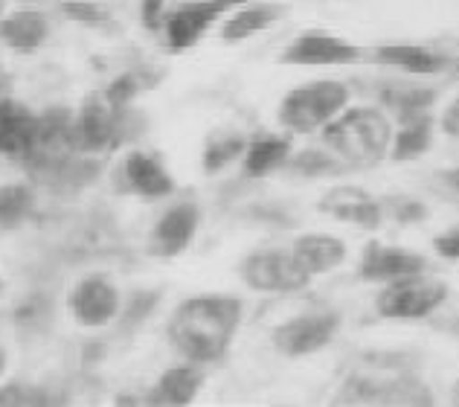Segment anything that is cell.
<instances>
[{"instance_id": "1", "label": "cell", "mask_w": 459, "mask_h": 407, "mask_svg": "<svg viewBox=\"0 0 459 407\" xmlns=\"http://www.w3.org/2000/svg\"><path fill=\"white\" fill-rule=\"evenodd\" d=\"M245 303L230 294H198L180 303L169 317L166 334L192 364L210 367L224 361L241 326Z\"/></svg>"}, {"instance_id": "2", "label": "cell", "mask_w": 459, "mask_h": 407, "mask_svg": "<svg viewBox=\"0 0 459 407\" xmlns=\"http://www.w3.org/2000/svg\"><path fill=\"white\" fill-rule=\"evenodd\" d=\"M393 137V119L381 108H349L323 128L325 146L343 160V166L355 169L381 163L390 154Z\"/></svg>"}, {"instance_id": "3", "label": "cell", "mask_w": 459, "mask_h": 407, "mask_svg": "<svg viewBox=\"0 0 459 407\" xmlns=\"http://www.w3.org/2000/svg\"><path fill=\"white\" fill-rule=\"evenodd\" d=\"M349 88L343 82H311V85L294 88L280 102V123L288 131L308 134V131H323L332 119L346 111Z\"/></svg>"}, {"instance_id": "4", "label": "cell", "mask_w": 459, "mask_h": 407, "mask_svg": "<svg viewBox=\"0 0 459 407\" xmlns=\"http://www.w3.org/2000/svg\"><path fill=\"white\" fill-rule=\"evenodd\" d=\"M445 297H448V285L421 271L395 282H386L376 297V308L381 317L390 320H421L430 317L445 303Z\"/></svg>"}, {"instance_id": "5", "label": "cell", "mask_w": 459, "mask_h": 407, "mask_svg": "<svg viewBox=\"0 0 459 407\" xmlns=\"http://www.w3.org/2000/svg\"><path fill=\"white\" fill-rule=\"evenodd\" d=\"M241 280L247 289L262 294H297L311 282V273L299 265L294 250H256L241 259L238 265Z\"/></svg>"}, {"instance_id": "6", "label": "cell", "mask_w": 459, "mask_h": 407, "mask_svg": "<svg viewBox=\"0 0 459 407\" xmlns=\"http://www.w3.org/2000/svg\"><path fill=\"white\" fill-rule=\"evenodd\" d=\"M241 4H245V0H192V4L178 6L175 12H169L163 21L169 47H172L175 53L195 47L215 23L224 21L230 12Z\"/></svg>"}, {"instance_id": "7", "label": "cell", "mask_w": 459, "mask_h": 407, "mask_svg": "<svg viewBox=\"0 0 459 407\" xmlns=\"http://www.w3.org/2000/svg\"><path fill=\"white\" fill-rule=\"evenodd\" d=\"M67 308L79 326L102 329L119 315L123 297H119V289L108 277H102V273H91V277H82L74 289H70Z\"/></svg>"}, {"instance_id": "8", "label": "cell", "mask_w": 459, "mask_h": 407, "mask_svg": "<svg viewBox=\"0 0 459 407\" xmlns=\"http://www.w3.org/2000/svg\"><path fill=\"white\" fill-rule=\"evenodd\" d=\"M433 396L413 376H393L390 381H376L355 376L341 387L337 404H430Z\"/></svg>"}, {"instance_id": "9", "label": "cell", "mask_w": 459, "mask_h": 407, "mask_svg": "<svg viewBox=\"0 0 459 407\" xmlns=\"http://www.w3.org/2000/svg\"><path fill=\"white\" fill-rule=\"evenodd\" d=\"M337 326H341V317L334 311H311V315H299L285 320L282 326H276L271 341L282 355L303 358L329 346Z\"/></svg>"}, {"instance_id": "10", "label": "cell", "mask_w": 459, "mask_h": 407, "mask_svg": "<svg viewBox=\"0 0 459 407\" xmlns=\"http://www.w3.org/2000/svg\"><path fill=\"white\" fill-rule=\"evenodd\" d=\"M201 224V210L198 204L180 201L172 204L160 219L154 221L152 236H149V254L160 259H175L192 245V238L198 233Z\"/></svg>"}, {"instance_id": "11", "label": "cell", "mask_w": 459, "mask_h": 407, "mask_svg": "<svg viewBox=\"0 0 459 407\" xmlns=\"http://www.w3.org/2000/svg\"><path fill=\"white\" fill-rule=\"evenodd\" d=\"M119 189L137 198H169L175 193V178L166 169L160 158L146 152H131L119 163Z\"/></svg>"}, {"instance_id": "12", "label": "cell", "mask_w": 459, "mask_h": 407, "mask_svg": "<svg viewBox=\"0 0 459 407\" xmlns=\"http://www.w3.org/2000/svg\"><path fill=\"white\" fill-rule=\"evenodd\" d=\"M360 56H364V50L346 39H337V35H325V32H306L285 47L282 62L325 67V65H352Z\"/></svg>"}, {"instance_id": "13", "label": "cell", "mask_w": 459, "mask_h": 407, "mask_svg": "<svg viewBox=\"0 0 459 407\" xmlns=\"http://www.w3.org/2000/svg\"><path fill=\"white\" fill-rule=\"evenodd\" d=\"M117 111L108 97H91L70 123V143L79 152H102L117 137Z\"/></svg>"}, {"instance_id": "14", "label": "cell", "mask_w": 459, "mask_h": 407, "mask_svg": "<svg viewBox=\"0 0 459 407\" xmlns=\"http://www.w3.org/2000/svg\"><path fill=\"white\" fill-rule=\"evenodd\" d=\"M320 210L337 221L358 224V227H364V230H376L384 221V204L378 198H372L367 189L352 186V184L329 189L320 201Z\"/></svg>"}, {"instance_id": "15", "label": "cell", "mask_w": 459, "mask_h": 407, "mask_svg": "<svg viewBox=\"0 0 459 407\" xmlns=\"http://www.w3.org/2000/svg\"><path fill=\"white\" fill-rule=\"evenodd\" d=\"M425 268H428L425 256L402 247H384L378 242H372L364 250V259H360V277L367 282H381V285L410 277V273H421Z\"/></svg>"}, {"instance_id": "16", "label": "cell", "mask_w": 459, "mask_h": 407, "mask_svg": "<svg viewBox=\"0 0 459 407\" xmlns=\"http://www.w3.org/2000/svg\"><path fill=\"white\" fill-rule=\"evenodd\" d=\"M204 367L201 364H178V367H169L166 373L157 378V385L149 390V396L143 399L146 404H172V407H184L192 404L195 396L204 387Z\"/></svg>"}, {"instance_id": "17", "label": "cell", "mask_w": 459, "mask_h": 407, "mask_svg": "<svg viewBox=\"0 0 459 407\" xmlns=\"http://www.w3.org/2000/svg\"><path fill=\"white\" fill-rule=\"evenodd\" d=\"M50 35V21L39 9H18L0 18V41L15 53H35Z\"/></svg>"}, {"instance_id": "18", "label": "cell", "mask_w": 459, "mask_h": 407, "mask_svg": "<svg viewBox=\"0 0 459 407\" xmlns=\"http://www.w3.org/2000/svg\"><path fill=\"white\" fill-rule=\"evenodd\" d=\"M39 143V119L27 108L0 100V154H27Z\"/></svg>"}, {"instance_id": "19", "label": "cell", "mask_w": 459, "mask_h": 407, "mask_svg": "<svg viewBox=\"0 0 459 407\" xmlns=\"http://www.w3.org/2000/svg\"><path fill=\"white\" fill-rule=\"evenodd\" d=\"M285 15L282 4H250V6H236L221 23V39L227 44H238L247 41L253 35L264 32L273 27L276 21Z\"/></svg>"}, {"instance_id": "20", "label": "cell", "mask_w": 459, "mask_h": 407, "mask_svg": "<svg viewBox=\"0 0 459 407\" xmlns=\"http://www.w3.org/2000/svg\"><path fill=\"white\" fill-rule=\"evenodd\" d=\"M291 250L299 259V265H303L311 277H317V273H325V271H334L346 259V242H341V238L329 236V233L299 236Z\"/></svg>"}, {"instance_id": "21", "label": "cell", "mask_w": 459, "mask_h": 407, "mask_svg": "<svg viewBox=\"0 0 459 407\" xmlns=\"http://www.w3.org/2000/svg\"><path fill=\"white\" fill-rule=\"evenodd\" d=\"M376 58L386 67H395L410 76H437L445 70V58L428 47L413 44H384L376 50Z\"/></svg>"}, {"instance_id": "22", "label": "cell", "mask_w": 459, "mask_h": 407, "mask_svg": "<svg viewBox=\"0 0 459 407\" xmlns=\"http://www.w3.org/2000/svg\"><path fill=\"white\" fill-rule=\"evenodd\" d=\"M291 160V140L288 137H256L245 149V175L247 178H264Z\"/></svg>"}, {"instance_id": "23", "label": "cell", "mask_w": 459, "mask_h": 407, "mask_svg": "<svg viewBox=\"0 0 459 407\" xmlns=\"http://www.w3.org/2000/svg\"><path fill=\"white\" fill-rule=\"evenodd\" d=\"M433 143V117L428 114H416V117H407L402 131H395L393 137V146H390V158L393 160H416L421 158Z\"/></svg>"}, {"instance_id": "24", "label": "cell", "mask_w": 459, "mask_h": 407, "mask_svg": "<svg viewBox=\"0 0 459 407\" xmlns=\"http://www.w3.org/2000/svg\"><path fill=\"white\" fill-rule=\"evenodd\" d=\"M35 210V193L27 184H0V230H18Z\"/></svg>"}, {"instance_id": "25", "label": "cell", "mask_w": 459, "mask_h": 407, "mask_svg": "<svg viewBox=\"0 0 459 407\" xmlns=\"http://www.w3.org/2000/svg\"><path fill=\"white\" fill-rule=\"evenodd\" d=\"M245 149H247V140L241 134H212L207 140V149H204V172L215 175L227 169L230 163L245 158Z\"/></svg>"}, {"instance_id": "26", "label": "cell", "mask_w": 459, "mask_h": 407, "mask_svg": "<svg viewBox=\"0 0 459 407\" xmlns=\"http://www.w3.org/2000/svg\"><path fill=\"white\" fill-rule=\"evenodd\" d=\"M384 100L393 111L402 114V119H407V117H416V114H428L430 102L437 100V93L425 91V88H393V91L384 93Z\"/></svg>"}, {"instance_id": "27", "label": "cell", "mask_w": 459, "mask_h": 407, "mask_svg": "<svg viewBox=\"0 0 459 407\" xmlns=\"http://www.w3.org/2000/svg\"><path fill=\"white\" fill-rule=\"evenodd\" d=\"M285 166H291V169L297 175H303V178H320V175H334V172H341L346 169L343 160L337 158V154H325V152H303V154H297V158H291Z\"/></svg>"}, {"instance_id": "28", "label": "cell", "mask_w": 459, "mask_h": 407, "mask_svg": "<svg viewBox=\"0 0 459 407\" xmlns=\"http://www.w3.org/2000/svg\"><path fill=\"white\" fill-rule=\"evenodd\" d=\"M384 204V219H393V221H402V224H413L425 219V207L416 201V198H404V195H395L390 201H381Z\"/></svg>"}, {"instance_id": "29", "label": "cell", "mask_w": 459, "mask_h": 407, "mask_svg": "<svg viewBox=\"0 0 459 407\" xmlns=\"http://www.w3.org/2000/svg\"><path fill=\"white\" fill-rule=\"evenodd\" d=\"M50 399L41 396L39 387H27L18 385V381H9V385H0V407H23V404H47Z\"/></svg>"}, {"instance_id": "30", "label": "cell", "mask_w": 459, "mask_h": 407, "mask_svg": "<svg viewBox=\"0 0 459 407\" xmlns=\"http://www.w3.org/2000/svg\"><path fill=\"white\" fill-rule=\"evenodd\" d=\"M62 12L70 21H79V23H102V21L111 18L108 15V9L88 4V0H70V4L62 6Z\"/></svg>"}, {"instance_id": "31", "label": "cell", "mask_w": 459, "mask_h": 407, "mask_svg": "<svg viewBox=\"0 0 459 407\" xmlns=\"http://www.w3.org/2000/svg\"><path fill=\"white\" fill-rule=\"evenodd\" d=\"M140 18L149 30H160L166 21V0H140Z\"/></svg>"}, {"instance_id": "32", "label": "cell", "mask_w": 459, "mask_h": 407, "mask_svg": "<svg viewBox=\"0 0 459 407\" xmlns=\"http://www.w3.org/2000/svg\"><path fill=\"white\" fill-rule=\"evenodd\" d=\"M437 250L445 259H459V227H451L437 238Z\"/></svg>"}, {"instance_id": "33", "label": "cell", "mask_w": 459, "mask_h": 407, "mask_svg": "<svg viewBox=\"0 0 459 407\" xmlns=\"http://www.w3.org/2000/svg\"><path fill=\"white\" fill-rule=\"evenodd\" d=\"M439 126H442V131L448 137H454V140H459V97L445 108V114H442V119H439Z\"/></svg>"}, {"instance_id": "34", "label": "cell", "mask_w": 459, "mask_h": 407, "mask_svg": "<svg viewBox=\"0 0 459 407\" xmlns=\"http://www.w3.org/2000/svg\"><path fill=\"white\" fill-rule=\"evenodd\" d=\"M442 181L448 184V186L454 189V193H459V166H454V169L445 172V175H442Z\"/></svg>"}, {"instance_id": "35", "label": "cell", "mask_w": 459, "mask_h": 407, "mask_svg": "<svg viewBox=\"0 0 459 407\" xmlns=\"http://www.w3.org/2000/svg\"><path fill=\"white\" fill-rule=\"evenodd\" d=\"M445 329H448L454 338H459V317H451L448 323H445Z\"/></svg>"}, {"instance_id": "36", "label": "cell", "mask_w": 459, "mask_h": 407, "mask_svg": "<svg viewBox=\"0 0 459 407\" xmlns=\"http://www.w3.org/2000/svg\"><path fill=\"white\" fill-rule=\"evenodd\" d=\"M6 364H9V355H6L4 346H0V378H4V373H6Z\"/></svg>"}, {"instance_id": "37", "label": "cell", "mask_w": 459, "mask_h": 407, "mask_svg": "<svg viewBox=\"0 0 459 407\" xmlns=\"http://www.w3.org/2000/svg\"><path fill=\"white\" fill-rule=\"evenodd\" d=\"M454 402L459 404V378H456V385H454Z\"/></svg>"}, {"instance_id": "38", "label": "cell", "mask_w": 459, "mask_h": 407, "mask_svg": "<svg viewBox=\"0 0 459 407\" xmlns=\"http://www.w3.org/2000/svg\"><path fill=\"white\" fill-rule=\"evenodd\" d=\"M6 4H9V0H0V18L6 15Z\"/></svg>"}, {"instance_id": "39", "label": "cell", "mask_w": 459, "mask_h": 407, "mask_svg": "<svg viewBox=\"0 0 459 407\" xmlns=\"http://www.w3.org/2000/svg\"><path fill=\"white\" fill-rule=\"evenodd\" d=\"M4 291H6V282H4V273H0V297H4Z\"/></svg>"}, {"instance_id": "40", "label": "cell", "mask_w": 459, "mask_h": 407, "mask_svg": "<svg viewBox=\"0 0 459 407\" xmlns=\"http://www.w3.org/2000/svg\"><path fill=\"white\" fill-rule=\"evenodd\" d=\"M456 65H459V62H456Z\"/></svg>"}]
</instances>
